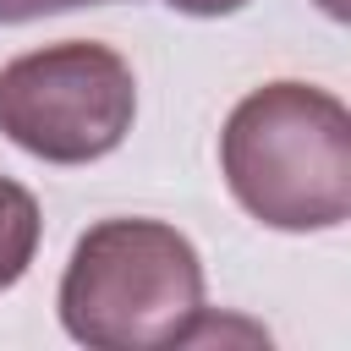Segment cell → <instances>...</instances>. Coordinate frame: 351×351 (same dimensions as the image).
<instances>
[{"instance_id":"277c9868","label":"cell","mask_w":351,"mask_h":351,"mask_svg":"<svg viewBox=\"0 0 351 351\" xmlns=\"http://www.w3.org/2000/svg\"><path fill=\"white\" fill-rule=\"evenodd\" d=\"M38 236H44V219H38V203L22 181L0 176V291H11L33 252H38Z\"/></svg>"},{"instance_id":"8992f818","label":"cell","mask_w":351,"mask_h":351,"mask_svg":"<svg viewBox=\"0 0 351 351\" xmlns=\"http://www.w3.org/2000/svg\"><path fill=\"white\" fill-rule=\"evenodd\" d=\"M170 11H181V16H230V11H241L247 0H165Z\"/></svg>"},{"instance_id":"5b68a950","label":"cell","mask_w":351,"mask_h":351,"mask_svg":"<svg viewBox=\"0 0 351 351\" xmlns=\"http://www.w3.org/2000/svg\"><path fill=\"white\" fill-rule=\"evenodd\" d=\"M77 5H110V0H0V22H38L55 11H77Z\"/></svg>"},{"instance_id":"7a4b0ae2","label":"cell","mask_w":351,"mask_h":351,"mask_svg":"<svg viewBox=\"0 0 351 351\" xmlns=\"http://www.w3.org/2000/svg\"><path fill=\"white\" fill-rule=\"evenodd\" d=\"M60 324L93 351L186 346L203 307V258L165 219H99L60 274Z\"/></svg>"},{"instance_id":"6da1fadb","label":"cell","mask_w":351,"mask_h":351,"mask_svg":"<svg viewBox=\"0 0 351 351\" xmlns=\"http://www.w3.org/2000/svg\"><path fill=\"white\" fill-rule=\"evenodd\" d=\"M219 170L258 225L335 230L351 214V110L313 82H263L230 110Z\"/></svg>"},{"instance_id":"3957f363","label":"cell","mask_w":351,"mask_h":351,"mask_svg":"<svg viewBox=\"0 0 351 351\" xmlns=\"http://www.w3.org/2000/svg\"><path fill=\"white\" fill-rule=\"evenodd\" d=\"M132 115L137 77L110 44L66 38L0 66V132L44 165H93L115 154Z\"/></svg>"}]
</instances>
